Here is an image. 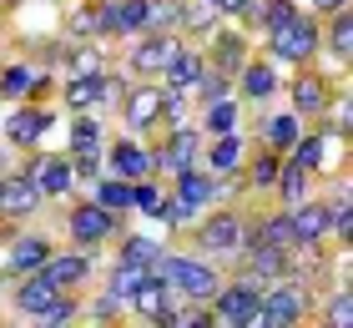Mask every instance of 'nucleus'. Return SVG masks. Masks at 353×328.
Returning a JSON list of instances; mask_svg holds the SVG:
<instances>
[{
	"label": "nucleus",
	"instance_id": "obj_1",
	"mask_svg": "<svg viewBox=\"0 0 353 328\" xmlns=\"http://www.w3.org/2000/svg\"><path fill=\"white\" fill-rule=\"evenodd\" d=\"M152 273L162 278V283H167L172 293H182V298H192V303H212V293L222 288V278H217L212 262H197V258H172L167 248L157 253Z\"/></svg>",
	"mask_w": 353,
	"mask_h": 328
},
{
	"label": "nucleus",
	"instance_id": "obj_2",
	"mask_svg": "<svg viewBox=\"0 0 353 328\" xmlns=\"http://www.w3.org/2000/svg\"><path fill=\"white\" fill-rule=\"evenodd\" d=\"M318 46H323V30H318V21H308V15H293L288 26L268 30V56L272 61H288V66L313 61Z\"/></svg>",
	"mask_w": 353,
	"mask_h": 328
},
{
	"label": "nucleus",
	"instance_id": "obj_3",
	"mask_svg": "<svg viewBox=\"0 0 353 328\" xmlns=\"http://www.w3.org/2000/svg\"><path fill=\"white\" fill-rule=\"evenodd\" d=\"M66 233L76 248H101V242L111 238H121V212H106L101 202H81V207H71V218H66Z\"/></svg>",
	"mask_w": 353,
	"mask_h": 328
},
{
	"label": "nucleus",
	"instance_id": "obj_4",
	"mask_svg": "<svg viewBox=\"0 0 353 328\" xmlns=\"http://www.w3.org/2000/svg\"><path fill=\"white\" fill-rule=\"evenodd\" d=\"M308 318V288L293 283V278H278L272 293H263V308H258V323L268 328H293Z\"/></svg>",
	"mask_w": 353,
	"mask_h": 328
},
{
	"label": "nucleus",
	"instance_id": "obj_5",
	"mask_svg": "<svg viewBox=\"0 0 353 328\" xmlns=\"http://www.w3.org/2000/svg\"><path fill=\"white\" fill-rule=\"evenodd\" d=\"M258 308H263V293L252 283H232V288L212 293V323H222V328H252Z\"/></svg>",
	"mask_w": 353,
	"mask_h": 328
},
{
	"label": "nucleus",
	"instance_id": "obj_6",
	"mask_svg": "<svg viewBox=\"0 0 353 328\" xmlns=\"http://www.w3.org/2000/svg\"><path fill=\"white\" fill-rule=\"evenodd\" d=\"M197 131L192 126H176L172 137L152 152V172H167V177H176V172H187V167H197Z\"/></svg>",
	"mask_w": 353,
	"mask_h": 328
},
{
	"label": "nucleus",
	"instance_id": "obj_7",
	"mask_svg": "<svg viewBox=\"0 0 353 328\" xmlns=\"http://www.w3.org/2000/svg\"><path fill=\"white\" fill-rule=\"evenodd\" d=\"M176 51H182V41H176V30H147V41H137V51H132V71L162 76L167 66L176 61Z\"/></svg>",
	"mask_w": 353,
	"mask_h": 328
},
{
	"label": "nucleus",
	"instance_id": "obj_8",
	"mask_svg": "<svg viewBox=\"0 0 353 328\" xmlns=\"http://www.w3.org/2000/svg\"><path fill=\"white\" fill-rule=\"evenodd\" d=\"M197 242L202 253H243V218L237 212H212L197 227Z\"/></svg>",
	"mask_w": 353,
	"mask_h": 328
},
{
	"label": "nucleus",
	"instance_id": "obj_9",
	"mask_svg": "<svg viewBox=\"0 0 353 328\" xmlns=\"http://www.w3.org/2000/svg\"><path fill=\"white\" fill-rule=\"evenodd\" d=\"M36 207H41V187L26 172H15V177L0 172V218H30Z\"/></svg>",
	"mask_w": 353,
	"mask_h": 328
},
{
	"label": "nucleus",
	"instance_id": "obj_10",
	"mask_svg": "<svg viewBox=\"0 0 353 328\" xmlns=\"http://www.w3.org/2000/svg\"><path fill=\"white\" fill-rule=\"evenodd\" d=\"M288 222H293V242H308V248H318V242L328 238V202L318 197V202H293V212H288Z\"/></svg>",
	"mask_w": 353,
	"mask_h": 328
},
{
	"label": "nucleus",
	"instance_id": "obj_11",
	"mask_svg": "<svg viewBox=\"0 0 353 328\" xmlns=\"http://www.w3.org/2000/svg\"><path fill=\"white\" fill-rule=\"evenodd\" d=\"M121 117L132 131H152L162 122V91L157 86H137V91H121Z\"/></svg>",
	"mask_w": 353,
	"mask_h": 328
},
{
	"label": "nucleus",
	"instance_id": "obj_12",
	"mask_svg": "<svg viewBox=\"0 0 353 328\" xmlns=\"http://www.w3.org/2000/svg\"><path fill=\"white\" fill-rule=\"evenodd\" d=\"M51 126H56V111H41V106L15 111V117L6 122V142H10V146H36Z\"/></svg>",
	"mask_w": 353,
	"mask_h": 328
},
{
	"label": "nucleus",
	"instance_id": "obj_13",
	"mask_svg": "<svg viewBox=\"0 0 353 328\" xmlns=\"http://www.w3.org/2000/svg\"><path fill=\"white\" fill-rule=\"evenodd\" d=\"M41 273L51 278L56 288H81L86 278H91V253H86V248H81V253H61V258L51 253V258L41 262Z\"/></svg>",
	"mask_w": 353,
	"mask_h": 328
},
{
	"label": "nucleus",
	"instance_id": "obj_14",
	"mask_svg": "<svg viewBox=\"0 0 353 328\" xmlns=\"http://www.w3.org/2000/svg\"><path fill=\"white\" fill-rule=\"evenodd\" d=\"M101 157H106V167L117 172V177H126V182L152 177V152H147V146H137V142H117V146L101 152Z\"/></svg>",
	"mask_w": 353,
	"mask_h": 328
},
{
	"label": "nucleus",
	"instance_id": "obj_15",
	"mask_svg": "<svg viewBox=\"0 0 353 328\" xmlns=\"http://www.w3.org/2000/svg\"><path fill=\"white\" fill-rule=\"evenodd\" d=\"M56 293H66V288H56L41 268H36V273H21V283H15V308H21L26 318H36L41 308L56 298Z\"/></svg>",
	"mask_w": 353,
	"mask_h": 328
},
{
	"label": "nucleus",
	"instance_id": "obj_16",
	"mask_svg": "<svg viewBox=\"0 0 353 328\" xmlns=\"http://www.w3.org/2000/svg\"><path fill=\"white\" fill-rule=\"evenodd\" d=\"M26 177L41 187V197H61V192H71V162H61V157H36L26 167Z\"/></svg>",
	"mask_w": 353,
	"mask_h": 328
},
{
	"label": "nucleus",
	"instance_id": "obj_17",
	"mask_svg": "<svg viewBox=\"0 0 353 328\" xmlns=\"http://www.w3.org/2000/svg\"><path fill=\"white\" fill-rule=\"evenodd\" d=\"M46 258H51V242L36 238V233H21V238H10V262H6V273H10V278L36 273Z\"/></svg>",
	"mask_w": 353,
	"mask_h": 328
},
{
	"label": "nucleus",
	"instance_id": "obj_18",
	"mask_svg": "<svg viewBox=\"0 0 353 328\" xmlns=\"http://www.w3.org/2000/svg\"><path fill=\"white\" fill-rule=\"evenodd\" d=\"M293 111H298V117H323V111H328V81L318 71H303L293 81Z\"/></svg>",
	"mask_w": 353,
	"mask_h": 328
},
{
	"label": "nucleus",
	"instance_id": "obj_19",
	"mask_svg": "<svg viewBox=\"0 0 353 328\" xmlns=\"http://www.w3.org/2000/svg\"><path fill=\"white\" fill-rule=\"evenodd\" d=\"M132 303H137V313L147 318V323H162L167 308H172V288H167L157 273H147V278H141V288L132 293Z\"/></svg>",
	"mask_w": 353,
	"mask_h": 328
},
{
	"label": "nucleus",
	"instance_id": "obj_20",
	"mask_svg": "<svg viewBox=\"0 0 353 328\" xmlns=\"http://www.w3.org/2000/svg\"><path fill=\"white\" fill-rule=\"evenodd\" d=\"M202 71H207V56H197V51H187V46H182V51H176V61L162 71V81H167L172 91H197Z\"/></svg>",
	"mask_w": 353,
	"mask_h": 328
},
{
	"label": "nucleus",
	"instance_id": "obj_21",
	"mask_svg": "<svg viewBox=\"0 0 353 328\" xmlns=\"http://www.w3.org/2000/svg\"><path fill=\"white\" fill-rule=\"evenodd\" d=\"M237 76H243V96H252V102H268V96L278 91V71H272L268 61H243Z\"/></svg>",
	"mask_w": 353,
	"mask_h": 328
},
{
	"label": "nucleus",
	"instance_id": "obj_22",
	"mask_svg": "<svg viewBox=\"0 0 353 328\" xmlns=\"http://www.w3.org/2000/svg\"><path fill=\"white\" fill-rule=\"evenodd\" d=\"M308 182H313V172L303 167V162H283V167H278V177H272V187H278V197H283L288 207L308 197Z\"/></svg>",
	"mask_w": 353,
	"mask_h": 328
},
{
	"label": "nucleus",
	"instance_id": "obj_23",
	"mask_svg": "<svg viewBox=\"0 0 353 328\" xmlns=\"http://www.w3.org/2000/svg\"><path fill=\"white\" fill-rule=\"evenodd\" d=\"M176 197H182V202H192V207H207V202H217L212 172H197V167L176 172Z\"/></svg>",
	"mask_w": 353,
	"mask_h": 328
},
{
	"label": "nucleus",
	"instance_id": "obj_24",
	"mask_svg": "<svg viewBox=\"0 0 353 328\" xmlns=\"http://www.w3.org/2000/svg\"><path fill=\"white\" fill-rule=\"evenodd\" d=\"M217 46H212V61H217V71L222 76H237V66L248 61V41L237 36V30H212Z\"/></svg>",
	"mask_w": 353,
	"mask_h": 328
},
{
	"label": "nucleus",
	"instance_id": "obj_25",
	"mask_svg": "<svg viewBox=\"0 0 353 328\" xmlns=\"http://www.w3.org/2000/svg\"><path fill=\"white\" fill-rule=\"evenodd\" d=\"M298 111H272V117H263V142L272 146V152H288V146L298 142Z\"/></svg>",
	"mask_w": 353,
	"mask_h": 328
},
{
	"label": "nucleus",
	"instance_id": "obj_26",
	"mask_svg": "<svg viewBox=\"0 0 353 328\" xmlns=\"http://www.w3.org/2000/svg\"><path fill=\"white\" fill-rule=\"evenodd\" d=\"M243 157H248L243 137H237V131H222L217 146L207 152V167H212V172H243Z\"/></svg>",
	"mask_w": 353,
	"mask_h": 328
},
{
	"label": "nucleus",
	"instance_id": "obj_27",
	"mask_svg": "<svg viewBox=\"0 0 353 328\" xmlns=\"http://www.w3.org/2000/svg\"><path fill=\"white\" fill-rule=\"evenodd\" d=\"M111 30L117 36H141L147 30V0H111Z\"/></svg>",
	"mask_w": 353,
	"mask_h": 328
},
{
	"label": "nucleus",
	"instance_id": "obj_28",
	"mask_svg": "<svg viewBox=\"0 0 353 328\" xmlns=\"http://www.w3.org/2000/svg\"><path fill=\"white\" fill-rule=\"evenodd\" d=\"M71 152H86V157H101L106 146H101V122L91 117V111H76V122H71Z\"/></svg>",
	"mask_w": 353,
	"mask_h": 328
},
{
	"label": "nucleus",
	"instance_id": "obj_29",
	"mask_svg": "<svg viewBox=\"0 0 353 328\" xmlns=\"http://www.w3.org/2000/svg\"><path fill=\"white\" fill-rule=\"evenodd\" d=\"M157 253H162V242H157V238H141V233H132V238H121L117 262H132V268H147V273H152Z\"/></svg>",
	"mask_w": 353,
	"mask_h": 328
},
{
	"label": "nucleus",
	"instance_id": "obj_30",
	"mask_svg": "<svg viewBox=\"0 0 353 328\" xmlns=\"http://www.w3.org/2000/svg\"><path fill=\"white\" fill-rule=\"evenodd\" d=\"M66 106L71 111H96L101 106V76H71L66 81Z\"/></svg>",
	"mask_w": 353,
	"mask_h": 328
},
{
	"label": "nucleus",
	"instance_id": "obj_31",
	"mask_svg": "<svg viewBox=\"0 0 353 328\" xmlns=\"http://www.w3.org/2000/svg\"><path fill=\"white\" fill-rule=\"evenodd\" d=\"M91 202H101L106 212H126V207H132V182L111 172V177H101V182H96V197H91Z\"/></svg>",
	"mask_w": 353,
	"mask_h": 328
},
{
	"label": "nucleus",
	"instance_id": "obj_32",
	"mask_svg": "<svg viewBox=\"0 0 353 328\" xmlns=\"http://www.w3.org/2000/svg\"><path fill=\"white\" fill-rule=\"evenodd\" d=\"M217 6L212 0H182V30H207V36H212L217 30Z\"/></svg>",
	"mask_w": 353,
	"mask_h": 328
},
{
	"label": "nucleus",
	"instance_id": "obj_33",
	"mask_svg": "<svg viewBox=\"0 0 353 328\" xmlns=\"http://www.w3.org/2000/svg\"><path fill=\"white\" fill-rule=\"evenodd\" d=\"M141 278H147V268H132V262H117V273H111L106 293H111L117 303H132V293L141 288Z\"/></svg>",
	"mask_w": 353,
	"mask_h": 328
},
{
	"label": "nucleus",
	"instance_id": "obj_34",
	"mask_svg": "<svg viewBox=\"0 0 353 328\" xmlns=\"http://www.w3.org/2000/svg\"><path fill=\"white\" fill-rule=\"evenodd\" d=\"M147 30H182V0H147Z\"/></svg>",
	"mask_w": 353,
	"mask_h": 328
},
{
	"label": "nucleus",
	"instance_id": "obj_35",
	"mask_svg": "<svg viewBox=\"0 0 353 328\" xmlns=\"http://www.w3.org/2000/svg\"><path fill=\"white\" fill-rule=\"evenodd\" d=\"M76 313H81V308H76L71 293H56V298L36 313V323H41V328H61V323H76Z\"/></svg>",
	"mask_w": 353,
	"mask_h": 328
},
{
	"label": "nucleus",
	"instance_id": "obj_36",
	"mask_svg": "<svg viewBox=\"0 0 353 328\" xmlns=\"http://www.w3.org/2000/svg\"><path fill=\"white\" fill-rule=\"evenodd\" d=\"M167 328H207L212 323V308H202V303H182V308H167V318H162Z\"/></svg>",
	"mask_w": 353,
	"mask_h": 328
},
{
	"label": "nucleus",
	"instance_id": "obj_37",
	"mask_svg": "<svg viewBox=\"0 0 353 328\" xmlns=\"http://www.w3.org/2000/svg\"><path fill=\"white\" fill-rule=\"evenodd\" d=\"M36 91V71H30L26 61L6 66V76H0V96H30Z\"/></svg>",
	"mask_w": 353,
	"mask_h": 328
},
{
	"label": "nucleus",
	"instance_id": "obj_38",
	"mask_svg": "<svg viewBox=\"0 0 353 328\" xmlns=\"http://www.w3.org/2000/svg\"><path fill=\"white\" fill-rule=\"evenodd\" d=\"M207 131H212V137H222V131H237V102H228V96L207 102Z\"/></svg>",
	"mask_w": 353,
	"mask_h": 328
},
{
	"label": "nucleus",
	"instance_id": "obj_39",
	"mask_svg": "<svg viewBox=\"0 0 353 328\" xmlns=\"http://www.w3.org/2000/svg\"><path fill=\"white\" fill-rule=\"evenodd\" d=\"M328 51L339 56V61L353 56V15H348V10H339V21L328 26Z\"/></svg>",
	"mask_w": 353,
	"mask_h": 328
},
{
	"label": "nucleus",
	"instance_id": "obj_40",
	"mask_svg": "<svg viewBox=\"0 0 353 328\" xmlns=\"http://www.w3.org/2000/svg\"><path fill=\"white\" fill-rule=\"evenodd\" d=\"M162 202H167V192L157 187V182H147V177L132 182V207H141L147 218H162Z\"/></svg>",
	"mask_w": 353,
	"mask_h": 328
},
{
	"label": "nucleus",
	"instance_id": "obj_41",
	"mask_svg": "<svg viewBox=\"0 0 353 328\" xmlns=\"http://www.w3.org/2000/svg\"><path fill=\"white\" fill-rule=\"evenodd\" d=\"M288 152H293V162H303L308 172L323 167V137H303V131H298V142L288 146Z\"/></svg>",
	"mask_w": 353,
	"mask_h": 328
},
{
	"label": "nucleus",
	"instance_id": "obj_42",
	"mask_svg": "<svg viewBox=\"0 0 353 328\" xmlns=\"http://www.w3.org/2000/svg\"><path fill=\"white\" fill-rule=\"evenodd\" d=\"M278 167H283V157H278V152H272V146H268V152H263L258 162H252V172H248V182H252V187H258V192H268V187H272V177H278Z\"/></svg>",
	"mask_w": 353,
	"mask_h": 328
},
{
	"label": "nucleus",
	"instance_id": "obj_43",
	"mask_svg": "<svg viewBox=\"0 0 353 328\" xmlns=\"http://www.w3.org/2000/svg\"><path fill=\"white\" fill-rule=\"evenodd\" d=\"M71 76H101L106 71V56L101 51H91V46H81V51H71Z\"/></svg>",
	"mask_w": 353,
	"mask_h": 328
},
{
	"label": "nucleus",
	"instance_id": "obj_44",
	"mask_svg": "<svg viewBox=\"0 0 353 328\" xmlns=\"http://www.w3.org/2000/svg\"><path fill=\"white\" fill-rule=\"evenodd\" d=\"M328 323H333V328H348V323H353V298H348V288L328 303Z\"/></svg>",
	"mask_w": 353,
	"mask_h": 328
},
{
	"label": "nucleus",
	"instance_id": "obj_45",
	"mask_svg": "<svg viewBox=\"0 0 353 328\" xmlns=\"http://www.w3.org/2000/svg\"><path fill=\"white\" fill-rule=\"evenodd\" d=\"M86 36H96V6L71 15V41H86Z\"/></svg>",
	"mask_w": 353,
	"mask_h": 328
},
{
	"label": "nucleus",
	"instance_id": "obj_46",
	"mask_svg": "<svg viewBox=\"0 0 353 328\" xmlns=\"http://www.w3.org/2000/svg\"><path fill=\"white\" fill-rule=\"evenodd\" d=\"M117 308H121V303L111 298V293H101V298H96V308H91V318H96V323H111V318H117Z\"/></svg>",
	"mask_w": 353,
	"mask_h": 328
},
{
	"label": "nucleus",
	"instance_id": "obj_47",
	"mask_svg": "<svg viewBox=\"0 0 353 328\" xmlns=\"http://www.w3.org/2000/svg\"><path fill=\"white\" fill-rule=\"evenodd\" d=\"M313 10L318 15H339V10H348V0H313Z\"/></svg>",
	"mask_w": 353,
	"mask_h": 328
},
{
	"label": "nucleus",
	"instance_id": "obj_48",
	"mask_svg": "<svg viewBox=\"0 0 353 328\" xmlns=\"http://www.w3.org/2000/svg\"><path fill=\"white\" fill-rule=\"evenodd\" d=\"M212 6H217L222 15H243V10H248V0H212Z\"/></svg>",
	"mask_w": 353,
	"mask_h": 328
},
{
	"label": "nucleus",
	"instance_id": "obj_49",
	"mask_svg": "<svg viewBox=\"0 0 353 328\" xmlns=\"http://www.w3.org/2000/svg\"><path fill=\"white\" fill-rule=\"evenodd\" d=\"M0 172H6V152H0Z\"/></svg>",
	"mask_w": 353,
	"mask_h": 328
},
{
	"label": "nucleus",
	"instance_id": "obj_50",
	"mask_svg": "<svg viewBox=\"0 0 353 328\" xmlns=\"http://www.w3.org/2000/svg\"><path fill=\"white\" fill-rule=\"evenodd\" d=\"M10 6H21V0H10Z\"/></svg>",
	"mask_w": 353,
	"mask_h": 328
}]
</instances>
